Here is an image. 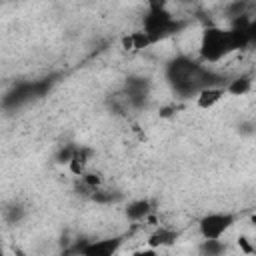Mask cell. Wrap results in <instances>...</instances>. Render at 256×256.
Segmentation results:
<instances>
[{
  "label": "cell",
  "instance_id": "cell-1",
  "mask_svg": "<svg viewBox=\"0 0 256 256\" xmlns=\"http://www.w3.org/2000/svg\"><path fill=\"white\" fill-rule=\"evenodd\" d=\"M238 42V30H220V28H206L200 38V54L206 60L222 58L234 44Z\"/></svg>",
  "mask_w": 256,
  "mask_h": 256
},
{
  "label": "cell",
  "instance_id": "cell-2",
  "mask_svg": "<svg viewBox=\"0 0 256 256\" xmlns=\"http://www.w3.org/2000/svg\"><path fill=\"white\" fill-rule=\"evenodd\" d=\"M236 224V216L230 212H212L200 218L198 232L202 240H222V236Z\"/></svg>",
  "mask_w": 256,
  "mask_h": 256
},
{
  "label": "cell",
  "instance_id": "cell-3",
  "mask_svg": "<svg viewBox=\"0 0 256 256\" xmlns=\"http://www.w3.org/2000/svg\"><path fill=\"white\" fill-rule=\"evenodd\" d=\"M122 240L118 236H108L100 240H90L80 248V256H116Z\"/></svg>",
  "mask_w": 256,
  "mask_h": 256
},
{
  "label": "cell",
  "instance_id": "cell-4",
  "mask_svg": "<svg viewBox=\"0 0 256 256\" xmlns=\"http://www.w3.org/2000/svg\"><path fill=\"white\" fill-rule=\"evenodd\" d=\"M226 96V88L224 86H206L196 94V104L202 110H210L214 108L222 98Z\"/></svg>",
  "mask_w": 256,
  "mask_h": 256
},
{
  "label": "cell",
  "instance_id": "cell-5",
  "mask_svg": "<svg viewBox=\"0 0 256 256\" xmlns=\"http://www.w3.org/2000/svg\"><path fill=\"white\" fill-rule=\"evenodd\" d=\"M178 238V232L172 230V228H166V226H158L150 236H148V248H164V246H170L174 244Z\"/></svg>",
  "mask_w": 256,
  "mask_h": 256
},
{
  "label": "cell",
  "instance_id": "cell-6",
  "mask_svg": "<svg viewBox=\"0 0 256 256\" xmlns=\"http://www.w3.org/2000/svg\"><path fill=\"white\" fill-rule=\"evenodd\" d=\"M122 44L126 50H142V48L152 46V40L144 30H138V32H130L128 36H124Z\"/></svg>",
  "mask_w": 256,
  "mask_h": 256
},
{
  "label": "cell",
  "instance_id": "cell-7",
  "mask_svg": "<svg viewBox=\"0 0 256 256\" xmlns=\"http://www.w3.org/2000/svg\"><path fill=\"white\" fill-rule=\"evenodd\" d=\"M88 150L84 148H76L74 154H72V160H70V170L76 174V176H84V170H86V164H88Z\"/></svg>",
  "mask_w": 256,
  "mask_h": 256
},
{
  "label": "cell",
  "instance_id": "cell-8",
  "mask_svg": "<svg viewBox=\"0 0 256 256\" xmlns=\"http://www.w3.org/2000/svg\"><path fill=\"white\" fill-rule=\"evenodd\" d=\"M250 88H252V78L250 76H238L226 86V92H230L232 96H244L246 92H250Z\"/></svg>",
  "mask_w": 256,
  "mask_h": 256
},
{
  "label": "cell",
  "instance_id": "cell-9",
  "mask_svg": "<svg viewBox=\"0 0 256 256\" xmlns=\"http://www.w3.org/2000/svg\"><path fill=\"white\" fill-rule=\"evenodd\" d=\"M150 212V202L148 200H136L126 208V216L130 220H144Z\"/></svg>",
  "mask_w": 256,
  "mask_h": 256
},
{
  "label": "cell",
  "instance_id": "cell-10",
  "mask_svg": "<svg viewBox=\"0 0 256 256\" xmlns=\"http://www.w3.org/2000/svg\"><path fill=\"white\" fill-rule=\"evenodd\" d=\"M226 244L222 240H202L200 256H224Z\"/></svg>",
  "mask_w": 256,
  "mask_h": 256
},
{
  "label": "cell",
  "instance_id": "cell-11",
  "mask_svg": "<svg viewBox=\"0 0 256 256\" xmlns=\"http://www.w3.org/2000/svg\"><path fill=\"white\" fill-rule=\"evenodd\" d=\"M238 246H240V248H242V252H244V254H248V256H250V254H256V248L250 244V240H248L246 236H240V238H238Z\"/></svg>",
  "mask_w": 256,
  "mask_h": 256
},
{
  "label": "cell",
  "instance_id": "cell-12",
  "mask_svg": "<svg viewBox=\"0 0 256 256\" xmlns=\"http://www.w3.org/2000/svg\"><path fill=\"white\" fill-rule=\"evenodd\" d=\"M130 256H158V252H156L154 248H144V250H136V252L130 254Z\"/></svg>",
  "mask_w": 256,
  "mask_h": 256
},
{
  "label": "cell",
  "instance_id": "cell-13",
  "mask_svg": "<svg viewBox=\"0 0 256 256\" xmlns=\"http://www.w3.org/2000/svg\"><path fill=\"white\" fill-rule=\"evenodd\" d=\"M16 256H30V254H24V252H18Z\"/></svg>",
  "mask_w": 256,
  "mask_h": 256
}]
</instances>
